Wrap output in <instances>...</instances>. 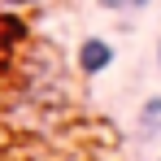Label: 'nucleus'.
<instances>
[{
	"label": "nucleus",
	"mask_w": 161,
	"mask_h": 161,
	"mask_svg": "<svg viewBox=\"0 0 161 161\" xmlns=\"http://www.w3.org/2000/svg\"><path fill=\"white\" fill-rule=\"evenodd\" d=\"M9 61H13V53L0 44V87H4V79H9Z\"/></svg>",
	"instance_id": "7ed1b4c3"
},
{
	"label": "nucleus",
	"mask_w": 161,
	"mask_h": 161,
	"mask_svg": "<svg viewBox=\"0 0 161 161\" xmlns=\"http://www.w3.org/2000/svg\"><path fill=\"white\" fill-rule=\"evenodd\" d=\"M100 9H109V13H118V9H126V0H100Z\"/></svg>",
	"instance_id": "20e7f679"
},
{
	"label": "nucleus",
	"mask_w": 161,
	"mask_h": 161,
	"mask_svg": "<svg viewBox=\"0 0 161 161\" xmlns=\"http://www.w3.org/2000/svg\"><path fill=\"white\" fill-rule=\"evenodd\" d=\"M44 0H0V13H22V9H35Z\"/></svg>",
	"instance_id": "f03ea898"
},
{
	"label": "nucleus",
	"mask_w": 161,
	"mask_h": 161,
	"mask_svg": "<svg viewBox=\"0 0 161 161\" xmlns=\"http://www.w3.org/2000/svg\"><path fill=\"white\" fill-rule=\"evenodd\" d=\"M148 4H153V0H126V9H131V13H139V9H148Z\"/></svg>",
	"instance_id": "39448f33"
},
{
	"label": "nucleus",
	"mask_w": 161,
	"mask_h": 161,
	"mask_svg": "<svg viewBox=\"0 0 161 161\" xmlns=\"http://www.w3.org/2000/svg\"><path fill=\"white\" fill-rule=\"evenodd\" d=\"M113 61H118V48H113V39H105V35H87L79 44V53H74V65H79L83 79H100Z\"/></svg>",
	"instance_id": "f257e3e1"
},
{
	"label": "nucleus",
	"mask_w": 161,
	"mask_h": 161,
	"mask_svg": "<svg viewBox=\"0 0 161 161\" xmlns=\"http://www.w3.org/2000/svg\"><path fill=\"white\" fill-rule=\"evenodd\" d=\"M157 161H161V157H157Z\"/></svg>",
	"instance_id": "0eeeda50"
},
{
	"label": "nucleus",
	"mask_w": 161,
	"mask_h": 161,
	"mask_svg": "<svg viewBox=\"0 0 161 161\" xmlns=\"http://www.w3.org/2000/svg\"><path fill=\"white\" fill-rule=\"evenodd\" d=\"M157 70H161V35H157Z\"/></svg>",
	"instance_id": "423d86ee"
}]
</instances>
